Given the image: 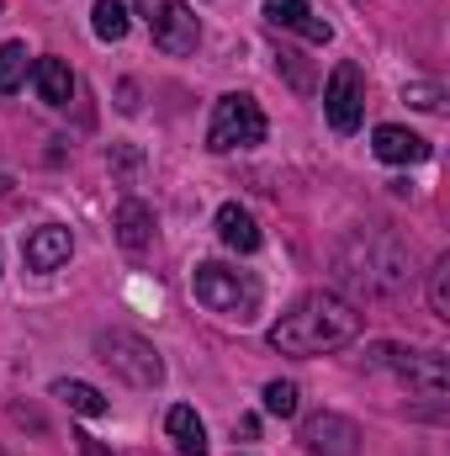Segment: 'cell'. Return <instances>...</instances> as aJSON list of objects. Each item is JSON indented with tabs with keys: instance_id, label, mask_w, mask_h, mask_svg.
<instances>
[{
	"instance_id": "obj_1",
	"label": "cell",
	"mask_w": 450,
	"mask_h": 456,
	"mask_svg": "<svg viewBox=\"0 0 450 456\" xmlns=\"http://www.w3.org/2000/svg\"><path fill=\"white\" fill-rule=\"evenodd\" d=\"M334 271L344 287L366 297H392L414 276V249L387 228H350L334 249Z\"/></svg>"
},
{
	"instance_id": "obj_2",
	"label": "cell",
	"mask_w": 450,
	"mask_h": 456,
	"mask_svg": "<svg viewBox=\"0 0 450 456\" xmlns=\"http://www.w3.org/2000/svg\"><path fill=\"white\" fill-rule=\"evenodd\" d=\"M355 335H360V314L344 297H334V292H308V297H297L270 324L265 340L276 345V350H286V355H324V350L350 345Z\"/></svg>"
},
{
	"instance_id": "obj_3",
	"label": "cell",
	"mask_w": 450,
	"mask_h": 456,
	"mask_svg": "<svg viewBox=\"0 0 450 456\" xmlns=\"http://www.w3.org/2000/svg\"><path fill=\"white\" fill-rule=\"evenodd\" d=\"M191 292H197L202 308H213V314H223V319H238V324H249L254 308H260V281H254L249 271L218 265V260H202V265L191 271Z\"/></svg>"
},
{
	"instance_id": "obj_4",
	"label": "cell",
	"mask_w": 450,
	"mask_h": 456,
	"mask_svg": "<svg viewBox=\"0 0 450 456\" xmlns=\"http://www.w3.org/2000/svg\"><path fill=\"white\" fill-rule=\"evenodd\" d=\"M371 366H387L408 382V393L446 403L450 393V361L440 350H408V345H371Z\"/></svg>"
},
{
	"instance_id": "obj_5",
	"label": "cell",
	"mask_w": 450,
	"mask_h": 456,
	"mask_svg": "<svg viewBox=\"0 0 450 456\" xmlns=\"http://www.w3.org/2000/svg\"><path fill=\"white\" fill-rule=\"evenodd\" d=\"M96 361L112 366L117 377H127L133 387H159V382H165L159 350L143 340V335H127V330H101V335H96Z\"/></svg>"
},
{
	"instance_id": "obj_6",
	"label": "cell",
	"mask_w": 450,
	"mask_h": 456,
	"mask_svg": "<svg viewBox=\"0 0 450 456\" xmlns=\"http://www.w3.org/2000/svg\"><path fill=\"white\" fill-rule=\"evenodd\" d=\"M254 143H265V112H260L254 96L233 91V96H223V102L213 107L207 149H213V154H233V149H254Z\"/></svg>"
},
{
	"instance_id": "obj_7",
	"label": "cell",
	"mask_w": 450,
	"mask_h": 456,
	"mask_svg": "<svg viewBox=\"0 0 450 456\" xmlns=\"http://www.w3.org/2000/svg\"><path fill=\"white\" fill-rule=\"evenodd\" d=\"M133 5H138V16L149 21L154 48H165V53H191V48L202 43V21H197L181 0H133Z\"/></svg>"
},
{
	"instance_id": "obj_8",
	"label": "cell",
	"mask_w": 450,
	"mask_h": 456,
	"mask_svg": "<svg viewBox=\"0 0 450 456\" xmlns=\"http://www.w3.org/2000/svg\"><path fill=\"white\" fill-rule=\"evenodd\" d=\"M324 112H329V127L334 133H355L360 117H366V80L355 64H334L329 86H324Z\"/></svg>"
},
{
	"instance_id": "obj_9",
	"label": "cell",
	"mask_w": 450,
	"mask_h": 456,
	"mask_svg": "<svg viewBox=\"0 0 450 456\" xmlns=\"http://www.w3.org/2000/svg\"><path fill=\"white\" fill-rule=\"evenodd\" d=\"M297 441L313 456H360V425L334 414V409H324V414H308L302 419Z\"/></svg>"
},
{
	"instance_id": "obj_10",
	"label": "cell",
	"mask_w": 450,
	"mask_h": 456,
	"mask_svg": "<svg viewBox=\"0 0 450 456\" xmlns=\"http://www.w3.org/2000/svg\"><path fill=\"white\" fill-rule=\"evenodd\" d=\"M69 249H75L69 228H64V224H43V228H32V233H27V244H21V260H27V271L48 276V271H59V265L69 260Z\"/></svg>"
},
{
	"instance_id": "obj_11",
	"label": "cell",
	"mask_w": 450,
	"mask_h": 456,
	"mask_svg": "<svg viewBox=\"0 0 450 456\" xmlns=\"http://www.w3.org/2000/svg\"><path fill=\"white\" fill-rule=\"evenodd\" d=\"M265 21H270V27H286V32H302L308 43H329V37H334V27L318 21V16L308 11V0H265Z\"/></svg>"
},
{
	"instance_id": "obj_12",
	"label": "cell",
	"mask_w": 450,
	"mask_h": 456,
	"mask_svg": "<svg viewBox=\"0 0 450 456\" xmlns=\"http://www.w3.org/2000/svg\"><path fill=\"white\" fill-rule=\"evenodd\" d=\"M371 149H376V159H387V165H419V159H430V143L419 138V133H408V127H376V138H371Z\"/></svg>"
},
{
	"instance_id": "obj_13",
	"label": "cell",
	"mask_w": 450,
	"mask_h": 456,
	"mask_svg": "<svg viewBox=\"0 0 450 456\" xmlns=\"http://www.w3.org/2000/svg\"><path fill=\"white\" fill-rule=\"evenodd\" d=\"M112 228H117V244L138 255V249H149V239H154V213H149L138 197H122V208H117V224H112Z\"/></svg>"
},
{
	"instance_id": "obj_14",
	"label": "cell",
	"mask_w": 450,
	"mask_h": 456,
	"mask_svg": "<svg viewBox=\"0 0 450 456\" xmlns=\"http://www.w3.org/2000/svg\"><path fill=\"white\" fill-rule=\"evenodd\" d=\"M165 436L175 441L181 456H207V425H202L197 409H186V403H175V409L165 414Z\"/></svg>"
},
{
	"instance_id": "obj_15",
	"label": "cell",
	"mask_w": 450,
	"mask_h": 456,
	"mask_svg": "<svg viewBox=\"0 0 450 456\" xmlns=\"http://www.w3.org/2000/svg\"><path fill=\"white\" fill-rule=\"evenodd\" d=\"M218 239H223L233 255H254L260 249V228H254V218L238 202H223L218 208Z\"/></svg>"
},
{
	"instance_id": "obj_16",
	"label": "cell",
	"mask_w": 450,
	"mask_h": 456,
	"mask_svg": "<svg viewBox=\"0 0 450 456\" xmlns=\"http://www.w3.org/2000/svg\"><path fill=\"white\" fill-rule=\"evenodd\" d=\"M32 86H37V96L48 107H69V96H75V75H69L64 59H37L32 64Z\"/></svg>"
},
{
	"instance_id": "obj_17",
	"label": "cell",
	"mask_w": 450,
	"mask_h": 456,
	"mask_svg": "<svg viewBox=\"0 0 450 456\" xmlns=\"http://www.w3.org/2000/svg\"><path fill=\"white\" fill-rule=\"evenodd\" d=\"M53 398H59V403H69V409H75V414H85V419H107V409H112L91 382H69V377H64V382H53Z\"/></svg>"
},
{
	"instance_id": "obj_18",
	"label": "cell",
	"mask_w": 450,
	"mask_h": 456,
	"mask_svg": "<svg viewBox=\"0 0 450 456\" xmlns=\"http://www.w3.org/2000/svg\"><path fill=\"white\" fill-rule=\"evenodd\" d=\"M91 27H96L101 43H122V37H127V5H122V0H96Z\"/></svg>"
},
{
	"instance_id": "obj_19",
	"label": "cell",
	"mask_w": 450,
	"mask_h": 456,
	"mask_svg": "<svg viewBox=\"0 0 450 456\" xmlns=\"http://www.w3.org/2000/svg\"><path fill=\"white\" fill-rule=\"evenodd\" d=\"M27 80V43H0V91H16Z\"/></svg>"
},
{
	"instance_id": "obj_20",
	"label": "cell",
	"mask_w": 450,
	"mask_h": 456,
	"mask_svg": "<svg viewBox=\"0 0 450 456\" xmlns=\"http://www.w3.org/2000/svg\"><path fill=\"white\" fill-rule=\"evenodd\" d=\"M430 308H435V319H450V255H440L430 271Z\"/></svg>"
},
{
	"instance_id": "obj_21",
	"label": "cell",
	"mask_w": 450,
	"mask_h": 456,
	"mask_svg": "<svg viewBox=\"0 0 450 456\" xmlns=\"http://www.w3.org/2000/svg\"><path fill=\"white\" fill-rule=\"evenodd\" d=\"M265 409L276 419H292L297 414V382H265Z\"/></svg>"
},
{
	"instance_id": "obj_22",
	"label": "cell",
	"mask_w": 450,
	"mask_h": 456,
	"mask_svg": "<svg viewBox=\"0 0 450 456\" xmlns=\"http://www.w3.org/2000/svg\"><path fill=\"white\" fill-rule=\"evenodd\" d=\"M403 102H408V107H419V112H440L446 91H440V86H430V80H408V86H403Z\"/></svg>"
},
{
	"instance_id": "obj_23",
	"label": "cell",
	"mask_w": 450,
	"mask_h": 456,
	"mask_svg": "<svg viewBox=\"0 0 450 456\" xmlns=\"http://www.w3.org/2000/svg\"><path fill=\"white\" fill-rule=\"evenodd\" d=\"M80 456H112L101 441H91V436H80Z\"/></svg>"
},
{
	"instance_id": "obj_24",
	"label": "cell",
	"mask_w": 450,
	"mask_h": 456,
	"mask_svg": "<svg viewBox=\"0 0 450 456\" xmlns=\"http://www.w3.org/2000/svg\"><path fill=\"white\" fill-rule=\"evenodd\" d=\"M122 112H138V86H122Z\"/></svg>"
},
{
	"instance_id": "obj_25",
	"label": "cell",
	"mask_w": 450,
	"mask_h": 456,
	"mask_svg": "<svg viewBox=\"0 0 450 456\" xmlns=\"http://www.w3.org/2000/svg\"><path fill=\"white\" fill-rule=\"evenodd\" d=\"M5 191H11V175H0V197H5Z\"/></svg>"
}]
</instances>
